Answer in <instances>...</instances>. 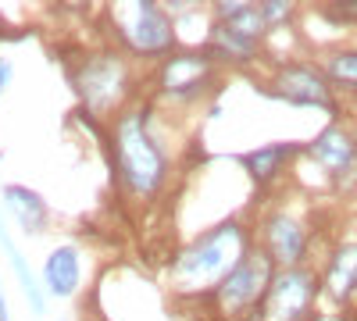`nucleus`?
Wrapping results in <instances>:
<instances>
[{"instance_id": "f257e3e1", "label": "nucleus", "mask_w": 357, "mask_h": 321, "mask_svg": "<svg viewBox=\"0 0 357 321\" xmlns=\"http://www.w3.org/2000/svg\"><path fill=\"white\" fill-rule=\"evenodd\" d=\"M114 157H118V175L129 193L151 196L165 182L168 161L154 136L146 132V111H126L114 125Z\"/></svg>"}, {"instance_id": "f03ea898", "label": "nucleus", "mask_w": 357, "mask_h": 321, "mask_svg": "<svg viewBox=\"0 0 357 321\" xmlns=\"http://www.w3.org/2000/svg\"><path fill=\"white\" fill-rule=\"evenodd\" d=\"M247 253V236L236 221H222L218 228L204 232V236L186 246L175 260V275L186 282H211L215 275H229L236 260Z\"/></svg>"}, {"instance_id": "7ed1b4c3", "label": "nucleus", "mask_w": 357, "mask_h": 321, "mask_svg": "<svg viewBox=\"0 0 357 321\" xmlns=\"http://www.w3.org/2000/svg\"><path fill=\"white\" fill-rule=\"evenodd\" d=\"M272 268H275V260L268 250L261 246H250L240 260H236V268L222 279L218 285V307L225 318H240L243 311L257 307L264 297H268V289H272Z\"/></svg>"}, {"instance_id": "20e7f679", "label": "nucleus", "mask_w": 357, "mask_h": 321, "mask_svg": "<svg viewBox=\"0 0 357 321\" xmlns=\"http://www.w3.org/2000/svg\"><path fill=\"white\" fill-rule=\"evenodd\" d=\"M72 79H75V90H79L82 104H86L89 111H97V114L111 111L118 100L126 97V86H129L126 61H122L118 54H107V50L86 57Z\"/></svg>"}, {"instance_id": "39448f33", "label": "nucleus", "mask_w": 357, "mask_h": 321, "mask_svg": "<svg viewBox=\"0 0 357 321\" xmlns=\"http://www.w3.org/2000/svg\"><path fill=\"white\" fill-rule=\"evenodd\" d=\"M111 15H114V25H118V33H122V40L136 54L158 57V54H168L175 47L172 22L165 18V11L154 4V0H136V4L118 8Z\"/></svg>"}, {"instance_id": "423d86ee", "label": "nucleus", "mask_w": 357, "mask_h": 321, "mask_svg": "<svg viewBox=\"0 0 357 321\" xmlns=\"http://www.w3.org/2000/svg\"><path fill=\"white\" fill-rule=\"evenodd\" d=\"M314 275L311 272H301V268H286L282 275L272 279V289L268 297L261 300V311H264V321H296L304 318L311 300H314Z\"/></svg>"}, {"instance_id": "0eeeda50", "label": "nucleus", "mask_w": 357, "mask_h": 321, "mask_svg": "<svg viewBox=\"0 0 357 321\" xmlns=\"http://www.w3.org/2000/svg\"><path fill=\"white\" fill-rule=\"evenodd\" d=\"M275 90H279V97H286L293 104L336 111L333 107V93H329V82H325L321 72H314L311 65H282L279 75H275Z\"/></svg>"}, {"instance_id": "6e6552de", "label": "nucleus", "mask_w": 357, "mask_h": 321, "mask_svg": "<svg viewBox=\"0 0 357 321\" xmlns=\"http://www.w3.org/2000/svg\"><path fill=\"white\" fill-rule=\"evenodd\" d=\"M207 79H211V54H178L168 57L165 68H161V90L168 97H197Z\"/></svg>"}, {"instance_id": "1a4fd4ad", "label": "nucleus", "mask_w": 357, "mask_h": 321, "mask_svg": "<svg viewBox=\"0 0 357 321\" xmlns=\"http://www.w3.org/2000/svg\"><path fill=\"white\" fill-rule=\"evenodd\" d=\"M264 243H268V253H272L275 265L293 268L304 253V232L289 214H272L264 221Z\"/></svg>"}, {"instance_id": "9d476101", "label": "nucleus", "mask_w": 357, "mask_h": 321, "mask_svg": "<svg viewBox=\"0 0 357 321\" xmlns=\"http://www.w3.org/2000/svg\"><path fill=\"white\" fill-rule=\"evenodd\" d=\"M79 250L75 246H57L50 250L47 265H43V282H47V293L50 297H72L79 289Z\"/></svg>"}, {"instance_id": "9b49d317", "label": "nucleus", "mask_w": 357, "mask_h": 321, "mask_svg": "<svg viewBox=\"0 0 357 321\" xmlns=\"http://www.w3.org/2000/svg\"><path fill=\"white\" fill-rule=\"evenodd\" d=\"M307 154L318 164H325L329 171H350L354 168V157H357V143L343 129H325L307 147Z\"/></svg>"}, {"instance_id": "f8f14e48", "label": "nucleus", "mask_w": 357, "mask_h": 321, "mask_svg": "<svg viewBox=\"0 0 357 321\" xmlns=\"http://www.w3.org/2000/svg\"><path fill=\"white\" fill-rule=\"evenodd\" d=\"M4 203L8 211L18 218V225L25 232H33V236H40V232L47 228V203L36 189L29 186H4Z\"/></svg>"}, {"instance_id": "ddd939ff", "label": "nucleus", "mask_w": 357, "mask_h": 321, "mask_svg": "<svg viewBox=\"0 0 357 321\" xmlns=\"http://www.w3.org/2000/svg\"><path fill=\"white\" fill-rule=\"evenodd\" d=\"M207 50H211V57H218V61H236V65H243L254 57L257 50V40L243 36V33H236L232 25H215L211 29V40H207Z\"/></svg>"}, {"instance_id": "4468645a", "label": "nucleus", "mask_w": 357, "mask_h": 321, "mask_svg": "<svg viewBox=\"0 0 357 321\" xmlns=\"http://www.w3.org/2000/svg\"><path fill=\"white\" fill-rule=\"evenodd\" d=\"M0 250L8 253V260H11V268H15V275H18V282H22V293H25V300L33 304V311L36 314H43L47 311V300H43V289L36 285V275H33V268H29V260L22 257V250L15 246V240L8 236V225L0 221Z\"/></svg>"}, {"instance_id": "2eb2a0df", "label": "nucleus", "mask_w": 357, "mask_h": 321, "mask_svg": "<svg viewBox=\"0 0 357 321\" xmlns=\"http://www.w3.org/2000/svg\"><path fill=\"white\" fill-rule=\"evenodd\" d=\"M296 154V143H272V147H257L250 154H243V164L247 171L254 175V182H272L279 168Z\"/></svg>"}, {"instance_id": "dca6fc26", "label": "nucleus", "mask_w": 357, "mask_h": 321, "mask_svg": "<svg viewBox=\"0 0 357 321\" xmlns=\"http://www.w3.org/2000/svg\"><path fill=\"white\" fill-rule=\"evenodd\" d=\"M218 18H222V25H232L236 33H243L250 40H261L264 29H268L261 8L247 4V0H225V4H218Z\"/></svg>"}, {"instance_id": "f3484780", "label": "nucleus", "mask_w": 357, "mask_h": 321, "mask_svg": "<svg viewBox=\"0 0 357 321\" xmlns=\"http://www.w3.org/2000/svg\"><path fill=\"white\" fill-rule=\"evenodd\" d=\"M329 293L336 300H347L354 289H357V243H347L336 250L333 265H329Z\"/></svg>"}, {"instance_id": "a211bd4d", "label": "nucleus", "mask_w": 357, "mask_h": 321, "mask_svg": "<svg viewBox=\"0 0 357 321\" xmlns=\"http://www.w3.org/2000/svg\"><path fill=\"white\" fill-rule=\"evenodd\" d=\"M325 72H329V79H333V82L357 90V50L329 54V57H325Z\"/></svg>"}, {"instance_id": "6ab92c4d", "label": "nucleus", "mask_w": 357, "mask_h": 321, "mask_svg": "<svg viewBox=\"0 0 357 321\" xmlns=\"http://www.w3.org/2000/svg\"><path fill=\"white\" fill-rule=\"evenodd\" d=\"M289 4L286 0H264L261 4V15H264V22H279V18H289Z\"/></svg>"}, {"instance_id": "aec40b11", "label": "nucleus", "mask_w": 357, "mask_h": 321, "mask_svg": "<svg viewBox=\"0 0 357 321\" xmlns=\"http://www.w3.org/2000/svg\"><path fill=\"white\" fill-rule=\"evenodd\" d=\"M325 15H333V18H340V22H357V0H347V4L325 8Z\"/></svg>"}, {"instance_id": "412c9836", "label": "nucleus", "mask_w": 357, "mask_h": 321, "mask_svg": "<svg viewBox=\"0 0 357 321\" xmlns=\"http://www.w3.org/2000/svg\"><path fill=\"white\" fill-rule=\"evenodd\" d=\"M8 79H11V65H8V61H0V90L8 86Z\"/></svg>"}, {"instance_id": "4be33fe9", "label": "nucleus", "mask_w": 357, "mask_h": 321, "mask_svg": "<svg viewBox=\"0 0 357 321\" xmlns=\"http://www.w3.org/2000/svg\"><path fill=\"white\" fill-rule=\"evenodd\" d=\"M0 321H11V314H8V300H4V289H0Z\"/></svg>"}, {"instance_id": "5701e85b", "label": "nucleus", "mask_w": 357, "mask_h": 321, "mask_svg": "<svg viewBox=\"0 0 357 321\" xmlns=\"http://www.w3.org/2000/svg\"><path fill=\"white\" fill-rule=\"evenodd\" d=\"M0 40H4V18H0Z\"/></svg>"}, {"instance_id": "b1692460", "label": "nucleus", "mask_w": 357, "mask_h": 321, "mask_svg": "<svg viewBox=\"0 0 357 321\" xmlns=\"http://www.w3.org/2000/svg\"><path fill=\"white\" fill-rule=\"evenodd\" d=\"M354 143H357V129H354Z\"/></svg>"}]
</instances>
